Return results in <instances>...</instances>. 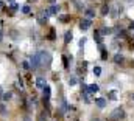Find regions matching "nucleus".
Segmentation results:
<instances>
[{
    "instance_id": "nucleus-1",
    "label": "nucleus",
    "mask_w": 134,
    "mask_h": 121,
    "mask_svg": "<svg viewBox=\"0 0 134 121\" xmlns=\"http://www.w3.org/2000/svg\"><path fill=\"white\" fill-rule=\"evenodd\" d=\"M39 59H41V65L48 67L50 62H52V56H50L48 51H39Z\"/></svg>"
},
{
    "instance_id": "nucleus-2",
    "label": "nucleus",
    "mask_w": 134,
    "mask_h": 121,
    "mask_svg": "<svg viewBox=\"0 0 134 121\" xmlns=\"http://www.w3.org/2000/svg\"><path fill=\"white\" fill-rule=\"evenodd\" d=\"M31 67L33 68H39L41 67V59H39V53H36V55H33L31 56Z\"/></svg>"
},
{
    "instance_id": "nucleus-3",
    "label": "nucleus",
    "mask_w": 134,
    "mask_h": 121,
    "mask_svg": "<svg viewBox=\"0 0 134 121\" xmlns=\"http://www.w3.org/2000/svg\"><path fill=\"white\" fill-rule=\"evenodd\" d=\"M47 19H48V11H42V12H39L37 14V20H39V23H45L47 22Z\"/></svg>"
},
{
    "instance_id": "nucleus-4",
    "label": "nucleus",
    "mask_w": 134,
    "mask_h": 121,
    "mask_svg": "<svg viewBox=\"0 0 134 121\" xmlns=\"http://www.w3.org/2000/svg\"><path fill=\"white\" fill-rule=\"evenodd\" d=\"M112 118H114V120H119V118H123V116H125V112H123V109H115L114 112H112Z\"/></svg>"
},
{
    "instance_id": "nucleus-5",
    "label": "nucleus",
    "mask_w": 134,
    "mask_h": 121,
    "mask_svg": "<svg viewBox=\"0 0 134 121\" xmlns=\"http://www.w3.org/2000/svg\"><path fill=\"white\" fill-rule=\"evenodd\" d=\"M90 25H92L90 19H83L81 22H79V28H81V30H87V28H89Z\"/></svg>"
},
{
    "instance_id": "nucleus-6",
    "label": "nucleus",
    "mask_w": 134,
    "mask_h": 121,
    "mask_svg": "<svg viewBox=\"0 0 134 121\" xmlns=\"http://www.w3.org/2000/svg\"><path fill=\"white\" fill-rule=\"evenodd\" d=\"M36 85H37V89H44L45 85V79L42 78V76H37V79H36Z\"/></svg>"
},
{
    "instance_id": "nucleus-7",
    "label": "nucleus",
    "mask_w": 134,
    "mask_h": 121,
    "mask_svg": "<svg viewBox=\"0 0 134 121\" xmlns=\"http://www.w3.org/2000/svg\"><path fill=\"white\" fill-rule=\"evenodd\" d=\"M95 104H97V106L100 107V109H103V107H106V99L104 98H98V99H95Z\"/></svg>"
},
{
    "instance_id": "nucleus-8",
    "label": "nucleus",
    "mask_w": 134,
    "mask_h": 121,
    "mask_svg": "<svg viewBox=\"0 0 134 121\" xmlns=\"http://www.w3.org/2000/svg\"><path fill=\"white\" fill-rule=\"evenodd\" d=\"M98 90H100V87L97 84H90L87 87V92H90V93H95V92H98Z\"/></svg>"
},
{
    "instance_id": "nucleus-9",
    "label": "nucleus",
    "mask_w": 134,
    "mask_h": 121,
    "mask_svg": "<svg viewBox=\"0 0 134 121\" xmlns=\"http://www.w3.org/2000/svg\"><path fill=\"white\" fill-rule=\"evenodd\" d=\"M83 98H84V102H92V99H90V92H83Z\"/></svg>"
},
{
    "instance_id": "nucleus-10",
    "label": "nucleus",
    "mask_w": 134,
    "mask_h": 121,
    "mask_svg": "<svg viewBox=\"0 0 134 121\" xmlns=\"http://www.w3.org/2000/svg\"><path fill=\"white\" fill-rule=\"evenodd\" d=\"M72 37H73V36H72V31H67L66 36H64V42H66V44L72 42Z\"/></svg>"
},
{
    "instance_id": "nucleus-11",
    "label": "nucleus",
    "mask_w": 134,
    "mask_h": 121,
    "mask_svg": "<svg viewBox=\"0 0 134 121\" xmlns=\"http://www.w3.org/2000/svg\"><path fill=\"white\" fill-rule=\"evenodd\" d=\"M42 93H44V99H48V96H50V87L48 85H45L42 89Z\"/></svg>"
},
{
    "instance_id": "nucleus-12",
    "label": "nucleus",
    "mask_w": 134,
    "mask_h": 121,
    "mask_svg": "<svg viewBox=\"0 0 134 121\" xmlns=\"http://www.w3.org/2000/svg\"><path fill=\"white\" fill-rule=\"evenodd\" d=\"M58 9H59V8H58L56 5H53V6L48 9V16H55V14H58Z\"/></svg>"
},
{
    "instance_id": "nucleus-13",
    "label": "nucleus",
    "mask_w": 134,
    "mask_h": 121,
    "mask_svg": "<svg viewBox=\"0 0 134 121\" xmlns=\"http://www.w3.org/2000/svg\"><path fill=\"white\" fill-rule=\"evenodd\" d=\"M108 12H109V6H108V5H103V6H101V16H108Z\"/></svg>"
},
{
    "instance_id": "nucleus-14",
    "label": "nucleus",
    "mask_w": 134,
    "mask_h": 121,
    "mask_svg": "<svg viewBox=\"0 0 134 121\" xmlns=\"http://www.w3.org/2000/svg\"><path fill=\"white\" fill-rule=\"evenodd\" d=\"M86 17H87V19H92V17H95V12L92 11V9H86Z\"/></svg>"
},
{
    "instance_id": "nucleus-15",
    "label": "nucleus",
    "mask_w": 134,
    "mask_h": 121,
    "mask_svg": "<svg viewBox=\"0 0 134 121\" xmlns=\"http://www.w3.org/2000/svg\"><path fill=\"white\" fill-rule=\"evenodd\" d=\"M114 62H115V64L123 62V56H122V55H115V56H114Z\"/></svg>"
},
{
    "instance_id": "nucleus-16",
    "label": "nucleus",
    "mask_w": 134,
    "mask_h": 121,
    "mask_svg": "<svg viewBox=\"0 0 134 121\" xmlns=\"http://www.w3.org/2000/svg\"><path fill=\"white\" fill-rule=\"evenodd\" d=\"M94 74H95V76H100V74H101V68H100V67H95V68H94Z\"/></svg>"
},
{
    "instance_id": "nucleus-17",
    "label": "nucleus",
    "mask_w": 134,
    "mask_h": 121,
    "mask_svg": "<svg viewBox=\"0 0 134 121\" xmlns=\"http://www.w3.org/2000/svg\"><path fill=\"white\" fill-rule=\"evenodd\" d=\"M69 84H70V85H75V84H77V78H75V76L69 78Z\"/></svg>"
},
{
    "instance_id": "nucleus-18",
    "label": "nucleus",
    "mask_w": 134,
    "mask_h": 121,
    "mask_svg": "<svg viewBox=\"0 0 134 121\" xmlns=\"http://www.w3.org/2000/svg\"><path fill=\"white\" fill-rule=\"evenodd\" d=\"M22 12H23V14H28V12H30V6H28V5L22 6Z\"/></svg>"
},
{
    "instance_id": "nucleus-19",
    "label": "nucleus",
    "mask_w": 134,
    "mask_h": 121,
    "mask_svg": "<svg viewBox=\"0 0 134 121\" xmlns=\"http://www.w3.org/2000/svg\"><path fill=\"white\" fill-rule=\"evenodd\" d=\"M22 64H23V68H25V70H30V68H31L30 62H27V61H25V62H22Z\"/></svg>"
},
{
    "instance_id": "nucleus-20",
    "label": "nucleus",
    "mask_w": 134,
    "mask_h": 121,
    "mask_svg": "<svg viewBox=\"0 0 134 121\" xmlns=\"http://www.w3.org/2000/svg\"><path fill=\"white\" fill-rule=\"evenodd\" d=\"M109 28H101V30H100V33H101V34H109Z\"/></svg>"
},
{
    "instance_id": "nucleus-21",
    "label": "nucleus",
    "mask_w": 134,
    "mask_h": 121,
    "mask_svg": "<svg viewBox=\"0 0 134 121\" xmlns=\"http://www.w3.org/2000/svg\"><path fill=\"white\" fill-rule=\"evenodd\" d=\"M3 99H5V101H8V99H10L11 98V93H5V95H3V96H2Z\"/></svg>"
},
{
    "instance_id": "nucleus-22",
    "label": "nucleus",
    "mask_w": 134,
    "mask_h": 121,
    "mask_svg": "<svg viewBox=\"0 0 134 121\" xmlns=\"http://www.w3.org/2000/svg\"><path fill=\"white\" fill-rule=\"evenodd\" d=\"M95 40H97L98 44H101V39H100V36H98V33H95Z\"/></svg>"
},
{
    "instance_id": "nucleus-23",
    "label": "nucleus",
    "mask_w": 134,
    "mask_h": 121,
    "mask_svg": "<svg viewBox=\"0 0 134 121\" xmlns=\"http://www.w3.org/2000/svg\"><path fill=\"white\" fill-rule=\"evenodd\" d=\"M86 44V39H84V37H83V39H81V42H79V47H83V45H84Z\"/></svg>"
},
{
    "instance_id": "nucleus-24",
    "label": "nucleus",
    "mask_w": 134,
    "mask_h": 121,
    "mask_svg": "<svg viewBox=\"0 0 134 121\" xmlns=\"http://www.w3.org/2000/svg\"><path fill=\"white\" fill-rule=\"evenodd\" d=\"M109 98H112V99L115 98V92H111V93H109Z\"/></svg>"
},
{
    "instance_id": "nucleus-25",
    "label": "nucleus",
    "mask_w": 134,
    "mask_h": 121,
    "mask_svg": "<svg viewBox=\"0 0 134 121\" xmlns=\"http://www.w3.org/2000/svg\"><path fill=\"white\" fill-rule=\"evenodd\" d=\"M129 28H131V30H134V22H131V25H129Z\"/></svg>"
},
{
    "instance_id": "nucleus-26",
    "label": "nucleus",
    "mask_w": 134,
    "mask_h": 121,
    "mask_svg": "<svg viewBox=\"0 0 134 121\" xmlns=\"http://www.w3.org/2000/svg\"><path fill=\"white\" fill-rule=\"evenodd\" d=\"M0 96H3V93H2V89H0Z\"/></svg>"
},
{
    "instance_id": "nucleus-27",
    "label": "nucleus",
    "mask_w": 134,
    "mask_h": 121,
    "mask_svg": "<svg viewBox=\"0 0 134 121\" xmlns=\"http://www.w3.org/2000/svg\"><path fill=\"white\" fill-rule=\"evenodd\" d=\"M0 8H3V3L2 2H0Z\"/></svg>"
},
{
    "instance_id": "nucleus-28",
    "label": "nucleus",
    "mask_w": 134,
    "mask_h": 121,
    "mask_svg": "<svg viewBox=\"0 0 134 121\" xmlns=\"http://www.w3.org/2000/svg\"><path fill=\"white\" fill-rule=\"evenodd\" d=\"M50 2H52V3H55V0H50Z\"/></svg>"
}]
</instances>
